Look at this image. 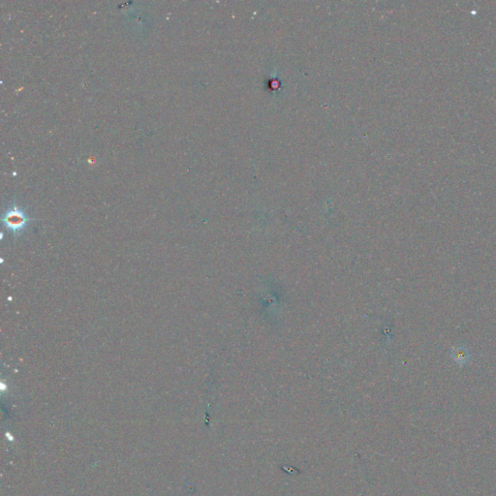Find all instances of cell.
Segmentation results:
<instances>
[{
  "label": "cell",
  "mask_w": 496,
  "mask_h": 496,
  "mask_svg": "<svg viewBox=\"0 0 496 496\" xmlns=\"http://www.w3.org/2000/svg\"><path fill=\"white\" fill-rule=\"evenodd\" d=\"M1 220L3 226L15 237L23 235L32 221L27 213L16 204L3 213Z\"/></svg>",
  "instance_id": "1"
},
{
  "label": "cell",
  "mask_w": 496,
  "mask_h": 496,
  "mask_svg": "<svg viewBox=\"0 0 496 496\" xmlns=\"http://www.w3.org/2000/svg\"><path fill=\"white\" fill-rule=\"evenodd\" d=\"M5 436H6V438H7V439H8V440H9L10 442H13L14 436H12V435H11V433H9V432H6V433H5Z\"/></svg>",
  "instance_id": "2"
}]
</instances>
